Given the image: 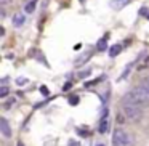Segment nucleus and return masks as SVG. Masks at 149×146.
I'll return each instance as SVG.
<instances>
[{
	"instance_id": "obj_1",
	"label": "nucleus",
	"mask_w": 149,
	"mask_h": 146,
	"mask_svg": "<svg viewBox=\"0 0 149 146\" xmlns=\"http://www.w3.org/2000/svg\"><path fill=\"white\" fill-rule=\"evenodd\" d=\"M122 114L127 117V120H130V122H136V120L141 119L143 109H141V106H138L136 103L130 101L127 96H123L122 98Z\"/></svg>"
},
{
	"instance_id": "obj_2",
	"label": "nucleus",
	"mask_w": 149,
	"mask_h": 146,
	"mask_svg": "<svg viewBox=\"0 0 149 146\" xmlns=\"http://www.w3.org/2000/svg\"><path fill=\"white\" fill-rule=\"evenodd\" d=\"M125 96L128 98L130 101L136 103L138 106H146V104H149V92L144 90L141 85L135 87L132 92H130V93H127Z\"/></svg>"
},
{
	"instance_id": "obj_3",
	"label": "nucleus",
	"mask_w": 149,
	"mask_h": 146,
	"mask_svg": "<svg viewBox=\"0 0 149 146\" xmlns=\"http://www.w3.org/2000/svg\"><path fill=\"white\" fill-rule=\"evenodd\" d=\"M133 140L123 129H116L112 133V146H132Z\"/></svg>"
},
{
	"instance_id": "obj_4",
	"label": "nucleus",
	"mask_w": 149,
	"mask_h": 146,
	"mask_svg": "<svg viewBox=\"0 0 149 146\" xmlns=\"http://www.w3.org/2000/svg\"><path fill=\"white\" fill-rule=\"evenodd\" d=\"M107 109H104L103 112V117H101V122H100V133H106L107 130H109V117H107Z\"/></svg>"
},
{
	"instance_id": "obj_5",
	"label": "nucleus",
	"mask_w": 149,
	"mask_h": 146,
	"mask_svg": "<svg viewBox=\"0 0 149 146\" xmlns=\"http://www.w3.org/2000/svg\"><path fill=\"white\" fill-rule=\"evenodd\" d=\"M0 132H2V135H3L5 138H10L11 136V129H10V125H8V122H7L5 117L0 119Z\"/></svg>"
},
{
	"instance_id": "obj_6",
	"label": "nucleus",
	"mask_w": 149,
	"mask_h": 146,
	"mask_svg": "<svg viewBox=\"0 0 149 146\" xmlns=\"http://www.w3.org/2000/svg\"><path fill=\"white\" fill-rule=\"evenodd\" d=\"M128 3H130V0H111L109 7L112 8V10H122V8H125Z\"/></svg>"
},
{
	"instance_id": "obj_7",
	"label": "nucleus",
	"mask_w": 149,
	"mask_h": 146,
	"mask_svg": "<svg viewBox=\"0 0 149 146\" xmlns=\"http://www.w3.org/2000/svg\"><path fill=\"white\" fill-rule=\"evenodd\" d=\"M24 21H26L24 15H21V13L13 15V26H15V27H21V26L24 24Z\"/></svg>"
},
{
	"instance_id": "obj_8",
	"label": "nucleus",
	"mask_w": 149,
	"mask_h": 146,
	"mask_svg": "<svg viewBox=\"0 0 149 146\" xmlns=\"http://www.w3.org/2000/svg\"><path fill=\"white\" fill-rule=\"evenodd\" d=\"M91 55H93L91 52H85L79 59H75V66H82V64H85V63L88 61V58H91Z\"/></svg>"
},
{
	"instance_id": "obj_9",
	"label": "nucleus",
	"mask_w": 149,
	"mask_h": 146,
	"mask_svg": "<svg viewBox=\"0 0 149 146\" xmlns=\"http://www.w3.org/2000/svg\"><path fill=\"white\" fill-rule=\"evenodd\" d=\"M120 52H122V45H120V43H116V45H112L109 48V56L111 58H116Z\"/></svg>"
},
{
	"instance_id": "obj_10",
	"label": "nucleus",
	"mask_w": 149,
	"mask_h": 146,
	"mask_svg": "<svg viewBox=\"0 0 149 146\" xmlns=\"http://www.w3.org/2000/svg\"><path fill=\"white\" fill-rule=\"evenodd\" d=\"M98 52H104L107 48V37H103V39L98 40V45H96Z\"/></svg>"
},
{
	"instance_id": "obj_11",
	"label": "nucleus",
	"mask_w": 149,
	"mask_h": 146,
	"mask_svg": "<svg viewBox=\"0 0 149 146\" xmlns=\"http://www.w3.org/2000/svg\"><path fill=\"white\" fill-rule=\"evenodd\" d=\"M36 5H37V0H31L29 3L26 5V8H24V10H26V13H32V11L36 10Z\"/></svg>"
},
{
	"instance_id": "obj_12",
	"label": "nucleus",
	"mask_w": 149,
	"mask_h": 146,
	"mask_svg": "<svg viewBox=\"0 0 149 146\" xmlns=\"http://www.w3.org/2000/svg\"><path fill=\"white\" fill-rule=\"evenodd\" d=\"M69 104H71V106H77L79 104V96L77 95H71V96H69Z\"/></svg>"
},
{
	"instance_id": "obj_13",
	"label": "nucleus",
	"mask_w": 149,
	"mask_h": 146,
	"mask_svg": "<svg viewBox=\"0 0 149 146\" xmlns=\"http://www.w3.org/2000/svg\"><path fill=\"white\" fill-rule=\"evenodd\" d=\"M132 63H130V64H127V68H125V71H123L122 72V75H120V79H119V80H123V79H125L127 77V74H128V72H130V69H132Z\"/></svg>"
},
{
	"instance_id": "obj_14",
	"label": "nucleus",
	"mask_w": 149,
	"mask_h": 146,
	"mask_svg": "<svg viewBox=\"0 0 149 146\" xmlns=\"http://www.w3.org/2000/svg\"><path fill=\"white\" fill-rule=\"evenodd\" d=\"M8 95V87L7 85H2V87H0V98H5Z\"/></svg>"
},
{
	"instance_id": "obj_15",
	"label": "nucleus",
	"mask_w": 149,
	"mask_h": 146,
	"mask_svg": "<svg viewBox=\"0 0 149 146\" xmlns=\"http://www.w3.org/2000/svg\"><path fill=\"white\" fill-rule=\"evenodd\" d=\"M139 85H141V87L144 88V90H148V92H149V77H146V79H144V80H143Z\"/></svg>"
},
{
	"instance_id": "obj_16",
	"label": "nucleus",
	"mask_w": 149,
	"mask_h": 146,
	"mask_svg": "<svg viewBox=\"0 0 149 146\" xmlns=\"http://www.w3.org/2000/svg\"><path fill=\"white\" fill-rule=\"evenodd\" d=\"M40 92H42V95H45V96L50 93V92H48V88H47L45 85H42V87H40Z\"/></svg>"
},
{
	"instance_id": "obj_17",
	"label": "nucleus",
	"mask_w": 149,
	"mask_h": 146,
	"mask_svg": "<svg viewBox=\"0 0 149 146\" xmlns=\"http://www.w3.org/2000/svg\"><path fill=\"white\" fill-rule=\"evenodd\" d=\"M26 82H27V79H24V77H19V79L16 80V84H18V85H24Z\"/></svg>"
},
{
	"instance_id": "obj_18",
	"label": "nucleus",
	"mask_w": 149,
	"mask_h": 146,
	"mask_svg": "<svg viewBox=\"0 0 149 146\" xmlns=\"http://www.w3.org/2000/svg\"><path fill=\"white\" fill-rule=\"evenodd\" d=\"M90 72H91V69H88V71H84V72H80L79 75H80V77H87V75L90 74Z\"/></svg>"
},
{
	"instance_id": "obj_19",
	"label": "nucleus",
	"mask_w": 149,
	"mask_h": 146,
	"mask_svg": "<svg viewBox=\"0 0 149 146\" xmlns=\"http://www.w3.org/2000/svg\"><path fill=\"white\" fill-rule=\"evenodd\" d=\"M69 146H80V143H79V141H74V140H71V141H69Z\"/></svg>"
},
{
	"instance_id": "obj_20",
	"label": "nucleus",
	"mask_w": 149,
	"mask_h": 146,
	"mask_svg": "<svg viewBox=\"0 0 149 146\" xmlns=\"http://www.w3.org/2000/svg\"><path fill=\"white\" fill-rule=\"evenodd\" d=\"M146 13H148V8H144V7H143L141 10H139V15H144V16H148Z\"/></svg>"
},
{
	"instance_id": "obj_21",
	"label": "nucleus",
	"mask_w": 149,
	"mask_h": 146,
	"mask_svg": "<svg viewBox=\"0 0 149 146\" xmlns=\"http://www.w3.org/2000/svg\"><path fill=\"white\" fill-rule=\"evenodd\" d=\"M69 88H71V84H66L64 87H63V90H69Z\"/></svg>"
},
{
	"instance_id": "obj_22",
	"label": "nucleus",
	"mask_w": 149,
	"mask_h": 146,
	"mask_svg": "<svg viewBox=\"0 0 149 146\" xmlns=\"http://www.w3.org/2000/svg\"><path fill=\"white\" fill-rule=\"evenodd\" d=\"M18 146H24V145H23V143H21V141H18Z\"/></svg>"
},
{
	"instance_id": "obj_23",
	"label": "nucleus",
	"mask_w": 149,
	"mask_h": 146,
	"mask_svg": "<svg viewBox=\"0 0 149 146\" xmlns=\"http://www.w3.org/2000/svg\"><path fill=\"white\" fill-rule=\"evenodd\" d=\"M146 18H148V20H149V13H148V16H146Z\"/></svg>"
},
{
	"instance_id": "obj_24",
	"label": "nucleus",
	"mask_w": 149,
	"mask_h": 146,
	"mask_svg": "<svg viewBox=\"0 0 149 146\" xmlns=\"http://www.w3.org/2000/svg\"><path fill=\"white\" fill-rule=\"evenodd\" d=\"M98 146H104V145H98Z\"/></svg>"
}]
</instances>
